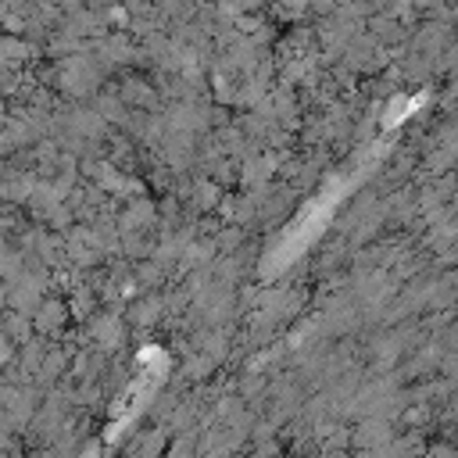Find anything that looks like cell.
I'll return each instance as SVG.
<instances>
[{
    "instance_id": "cell-1",
    "label": "cell",
    "mask_w": 458,
    "mask_h": 458,
    "mask_svg": "<svg viewBox=\"0 0 458 458\" xmlns=\"http://www.w3.org/2000/svg\"><path fill=\"white\" fill-rule=\"evenodd\" d=\"M8 301V290H0V305H4Z\"/></svg>"
}]
</instances>
